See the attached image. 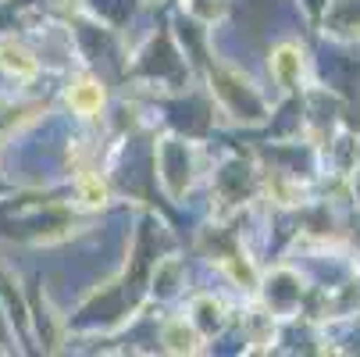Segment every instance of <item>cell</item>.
Segmentation results:
<instances>
[{"mask_svg":"<svg viewBox=\"0 0 360 357\" xmlns=\"http://www.w3.org/2000/svg\"><path fill=\"white\" fill-rule=\"evenodd\" d=\"M300 72H303V50L296 43H282L275 46V54H271V75L282 89H292L300 82Z\"/></svg>","mask_w":360,"mask_h":357,"instance_id":"6da1fadb","label":"cell"},{"mask_svg":"<svg viewBox=\"0 0 360 357\" xmlns=\"http://www.w3.org/2000/svg\"><path fill=\"white\" fill-rule=\"evenodd\" d=\"M68 108L82 118H93L100 108H104V86H100L96 79H79L72 82L68 89Z\"/></svg>","mask_w":360,"mask_h":357,"instance_id":"7a4b0ae2","label":"cell"},{"mask_svg":"<svg viewBox=\"0 0 360 357\" xmlns=\"http://www.w3.org/2000/svg\"><path fill=\"white\" fill-rule=\"evenodd\" d=\"M0 68H8L18 79H29L39 72V61L32 58V50H25L18 39H0Z\"/></svg>","mask_w":360,"mask_h":357,"instance_id":"3957f363","label":"cell"},{"mask_svg":"<svg viewBox=\"0 0 360 357\" xmlns=\"http://www.w3.org/2000/svg\"><path fill=\"white\" fill-rule=\"evenodd\" d=\"M75 196L86 203V208H100V203H108V182L100 179L96 172H82L79 179H75Z\"/></svg>","mask_w":360,"mask_h":357,"instance_id":"277c9868","label":"cell"},{"mask_svg":"<svg viewBox=\"0 0 360 357\" xmlns=\"http://www.w3.org/2000/svg\"><path fill=\"white\" fill-rule=\"evenodd\" d=\"M165 343H168L172 353H193L200 339L193 336V329H189L186 322H172V325L165 329Z\"/></svg>","mask_w":360,"mask_h":357,"instance_id":"5b68a950","label":"cell"}]
</instances>
